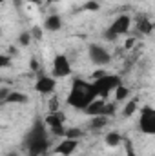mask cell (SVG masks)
I'll list each match as a JSON object with an SVG mask.
<instances>
[{
	"label": "cell",
	"instance_id": "11",
	"mask_svg": "<svg viewBox=\"0 0 155 156\" xmlns=\"http://www.w3.org/2000/svg\"><path fill=\"white\" fill-rule=\"evenodd\" d=\"M78 147V140L73 138H62V142H59V145L55 147V153L60 156H71Z\"/></svg>",
	"mask_w": 155,
	"mask_h": 156
},
{
	"label": "cell",
	"instance_id": "1",
	"mask_svg": "<svg viewBox=\"0 0 155 156\" xmlns=\"http://www.w3.org/2000/svg\"><path fill=\"white\" fill-rule=\"evenodd\" d=\"M24 149L29 156H42L49 149V131L44 120L37 118L24 136Z\"/></svg>",
	"mask_w": 155,
	"mask_h": 156
},
{
	"label": "cell",
	"instance_id": "5",
	"mask_svg": "<svg viewBox=\"0 0 155 156\" xmlns=\"http://www.w3.org/2000/svg\"><path fill=\"white\" fill-rule=\"evenodd\" d=\"M139 131L142 134L155 136V107H142L139 115Z\"/></svg>",
	"mask_w": 155,
	"mask_h": 156
},
{
	"label": "cell",
	"instance_id": "9",
	"mask_svg": "<svg viewBox=\"0 0 155 156\" xmlns=\"http://www.w3.org/2000/svg\"><path fill=\"white\" fill-rule=\"evenodd\" d=\"M73 67L71 62L66 55H57L53 58V67H51V76L53 78H68L71 75Z\"/></svg>",
	"mask_w": 155,
	"mask_h": 156
},
{
	"label": "cell",
	"instance_id": "17",
	"mask_svg": "<svg viewBox=\"0 0 155 156\" xmlns=\"http://www.w3.org/2000/svg\"><path fill=\"white\" fill-rule=\"evenodd\" d=\"M113 94H115V100H117V102H120V100H126V98L130 96V89H128L124 83H120V85L115 89V93H113Z\"/></svg>",
	"mask_w": 155,
	"mask_h": 156
},
{
	"label": "cell",
	"instance_id": "18",
	"mask_svg": "<svg viewBox=\"0 0 155 156\" xmlns=\"http://www.w3.org/2000/svg\"><path fill=\"white\" fill-rule=\"evenodd\" d=\"M137 107H139L137 100H131V102H128V104H126V107L122 109V115H124V116H131V115L137 111Z\"/></svg>",
	"mask_w": 155,
	"mask_h": 156
},
{
	"label": "cell",
	"instance_id": "2",
	"mask_svg": "<svg viewBox=\"0 0 155 156\" xmlns=\"http://www.w3.org/2000/svg\"><path fill=\"white\" fill-rule=\"evenodd\" d=\"M97 89L93 85V82L82 80V78H75L71 83V89L68 93L66 104L77 111H86V107L97 100Z\"/></svg>",
	"mask_w": 155,
	"mask_h": 156
},
{
	"label": "cell",
	"instance_id": "30",
	"mask_svg": "<svg viewBox=\"0 0 155 156\" xmlns=\"http://www.w3.org/2000/svg\"><path fill=\"white\" fill-rule=\"evenodd\" d=\"M0 2H6V0H0Z\"/></svg>",
	"mask_w": 155,
	"mask_h": 156
},
{
	"label": "cell",
	"instance_id": "6",
	"mask_svg": "<svg viewBox=\"0 0 155 156\" xmlns=\"http://www.w3.org/2000/svg\"><path fill=\"white\" fill-rule=\"evenodd\" d=\"M88 56L91 60V64L99 66V67H104L112 62V55L106 47H102L100 44H89L88 45Z\"/></svg>",
	"mask_w": 155,
	"mask_h": 156
},
{
	"label": "cell",
	"instance_id": "25",
	"mask_svg": "<svg viewBox=\"0 0 155 156\" xmlns=\"http://www.w3.org/2000/svg\"><path fill=\"white\" fill-rule=\"evenodd\" d=\"M133 45H135V38H128L124 42V49H131Z\"/></svg>",
	"mask_w": 155,
	"mask_h": 156
},
{
	"label": "cell",
	"instance_id": "14",
	"mask_svg": "<svg viewBox=\"0 0 155 156\" xmlns=\"http://www.w3.org/2000/svg\"><path fill=\"white\" fill-rule=\"evenodd\" d=\"M26 102H28V96L24 93H20V91H9L7 96L2 100L4 105L6 104H26Z\"/></svg>",
	"mask_w": 155,
	"mask_h": 156
},
{
	"label": "cell",
	"instance_id": "10",
	"mask_svg": "<svg viewBox=\"0 0 155 156\" xmlns=\"http://www.w3.org/2000/svg\"><path fill=\"white\" fill-rule=\"evenodd\" d=\"M55 87H57V78L53 76H40L35 82V91L40 94H49L55 91Z\"/></svg>",
	"mask_w": 155,
	"mask_h": 156
},
{
	"label": "cell",
	"instance_id": "19",
	"mask_svg": "<svg viewBox=\"0 0 155 156\" xmlns=\"http://www.w3.org/2000/svg\"><path fill=\"white\" fill-rule=\"evenodd\" d=\"M80 136H84V131H82V129H78V127H75V129H68V131H66V136H64V138H73V140H80Z\"/></svg>",
	"mask_w": 155,
	"mask_h": 156
},
{
	"label": "cell",
	"instance_id": "23",
	"mask_svg": "<svg viewBox=\"0 0 155 156\" xmlns=\"http://www.w3.org/2000/svg\"><path fill=\"white\" fill-rule=\"evenodd\" d=\"M9 62H11V58H9L7 55H2V56H0V66H2V67H7Z\"/></svg>",
	"mask_w": 155,
	"mask_h": 156
},
{
	"label": "cell",
	"instance_id": "16",
	"mask_svg": "<svg viewBox=\"0 0 155 156\" xmlns=\"http://www.w3.org/2000/svg\"><path fill=\"white\" fill-rule=\"evenodd\" d=\"M106 125H108V116H91V120H89V129H93V131H99Z\"/></svg>",
	"mask_w": 155,
	"mask_h": 156
},
{
	"label": "cell",
	"instance_id": "29",
	"mask_svg": "<svg viewBox=\"0 0 155 156\" xmlns=\"http://www.w3.org/2000/svg\"><path fill=\"white\" fill-rule=\"evenodd\" d=\"M49 2H62V0H49Z\"/></svg>",
	"mask_w": 155,
	"mask_h": 156
},
{
	"label": "cell",
	"instance_id": "7",
	"mask_svg": "<svg viewBox=\"0 0 155 156\" xmlns=\"http://www.w3.org/2000/svg\"><path fill=\"white\" fill-rule=\"evenodd\" d=\"M88 116H112L113 113H115V105L113 104H108L104 98H97L95 102H91L88 107H86V111H84Z\"/></svg>",
	"mask_w": 155,
	"mask_h": 156
},
{
	"label": "cell",
	"instance_id": "21",
	"mask_svg": "<svg viewBox=\"0 0 155 156\" xmlns=\"http://www.w3.org/2000/svg\"><path fill=\"white\" fill-rule=\"evenodd\" d=\"M84 9H86V11H97V9H99V2H95V0H88V2L84 4Z\"/></svg>",
	"mask_w": 155,
	"mask_h": 156
},
{
	"label": "cell",
	"instance_id": "20",
	"mask_svg": "<svg viewBox=\"0 0 155 156\" xmlns=\"http://www.w3.org/2000/svg\"><path fill=\"white\" fill-rule=\"evenodd\" d=\"M33 38V35H31V31H24V33H20V44L22 45H29V42Z\"/></svg>",
	"mask_w": 155,
	"mask_h": 156
},
{
	"label": "cell",
	"instance_id": "24",
	"mask_svg": "<svg viewBox=\"0 0 155 156\" xmlns=\"http://www.w3.org/2000/svg\"><path fill=\"white\" fill-rule=\"evenodd\" d=\"M31 35H33V38L40 40L42 38V29H40V27H33V29H31Z\"/></svg>",
	"mask_w": 155,
	"mask_h": 156
},
{
	"label": "cell",
	"instance_id": "15",
	"mask_svg": "<svg viewBox=\"0 0 155 156\" xmlns=\"http://www.w3.org/2000/svg\"><path fill=\"white\" fill-rule=\"evenodd\" d=\"M137 31H139L141 35H150V33L153 31V24H152V20H148V18H141V20H137Z\"/></svg>",
	"mask_w": 155,
	"mask_h": 156
},
{
	"label": "cell",
	"instance_id": "4",
	"mask_svg": "<svg viewBox=\"0 0 155 156\" xmlns=\"http://www.w3.org/2000/svg\"><path fill=\"white\" fill-rule=\"evenodd\" d=\"M130 27H131V16L130 15H119L115 20L110 24V27L106 29V33H104V38L106 40H117L119 37H122V35H126L128 31H130Z\"/></svg>",
	"mask_w": 155,
	"mask_h": 156
},
{
	"label": "cell",
	"instance_id": "8",
	"mask_svg": "<svg viewBox=\"0 0 155 156\" xmlns=\"http://www.w3.org/2000/svg\"><path fill=\"white\" fill-rule=\"evenodd\" d=\"M44 122H46V125L49 127V133H51V134L66 136V131H68V129H64V122H66L64 113H60V111H51L47 116L44 118Z\"/></svg>",
	"mask_w": 155,
	"mask_h": 156
},
{
	"label": "cell",
	"instance_id": "27",
	"mask_svg": "<svg viewBox=\"0 0 155 156\" xmlns=\"http://www.w3.org/2000/svg\"><path fill=\"white\" fill-rule=\"evenodd\" d=\"M6 156H18V153H15V151H9Z\"/></svg>",
	"mask_w": 155,
	"mask_h": 156
},
{
	"label": "cell",
	"instance_id": "26",
	"mask_svg": "<svg viewBox=\"0 0 155 156\" xmlns=\"http://www.w3.org/2000/svg\"><path fill=\"white\" fill-rule=\"evenodd\" d=\"M31 67H33V69H37V67H39V64H37V60H31Z\"/></svg>",
	"mask_w": 155,
	"mask_h": 156
},
{
	"label": "cell",
	"instance_id": "3",
	"mask_svg": "<svg viewBox=\"0 0 155 156\" xmlns=\"http://www.w3.org/2000/svg\"><path fill=\"white\" fill-rule=\"evenodd\" d=\"M122 83V80L117 76V75H100V76H97L93 80V85H95V89H97V94L100 96V98H108L112 93H115V89Z\"/></svg>",
	"mask_w": 155,
	"mask_h": 156
},
{
	"label": "cell",
	"instance_id": "28",
	"mask_svg": "<svg viewBox=\"0 0 155 156\" xmlns=\"http://www.w3.org/2000/svg\"><path fill=\"white\" fill-rule=\"evenodd\" d=\"M24 2H29V4H40V0H24Z\"/></svg>",
	"mask_w": 155,
	"mask_h": 156
},
{
	"label": "cell",
	"instance_id": "22",
	"mask_svg": "<svg viewBox=\"0 0 155 156\" xmlns=\"http://www.w3.org/2000/svg\"><path fill=\"white\" fill-rule=\"evenodd\" d=\"M124 145H126V156H135L133 147H131V144H130V140H124Z\"/></svg>",
	"mask_w": 155,
	"mask_h": 156
},
{
	"label": "cell",
	"instance_id": "12",
	"mask_svg": "<svg viewBox=\"0 0 155 156\" xmlns=\"http://www.w3.org/2000/svg\"><path fill=\"white\" fill-rule=\"evenodd\" d=\"M44 29L49 31V33L60 31V29H62V18H60L59 15H49V16H46V20H44Z\"/></svg>",
	"mask_w": 155,
	"mask_h": 156
},
{
	"label": "cell",
	"instance_id": "13",
	"mask_svg": "<svg viewBox=\"0 0 155 156\" xmlns=\"http://www.w3.org/2000/svg\"><path fill=\"white\" fill-rule=\"evenodd\" d=\"M104 144H106L108 147L115 149V147H119L120 144H124V138H122V134H120L119 131H110V133L104 136Z\"/></svg>",
	"mask_w": 155,
	"mask_h": 156
}]
</instances>
